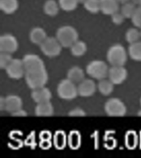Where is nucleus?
<instances>
[{"mask_svg":"<svg viewBox=\"0 0 141 158\" xmlns=\"http://www.w3.org/2000/svg\"><path fill=\"white\" fill-rule=\"evenodd\" d=\"M106 59L111 66H124L127 62V53L121 44L111 45L106 53Z\"/></svg>","mask_w":141,"mask_h":158,"instance_id":"1","label":"nucleus"},{"mask_svg":"<svg viewBox=\"0 0 141 158\" xmlns=\"http://www.w3.org/2000/svg\"><path fill=\"white\" fill-rule=\"evenodd\" d=\"M56 38L62 46L70 48L77 40H79V34L74 27L63 26L57 30Z\"/></svg>","mask_w":141,"mask_h":158,"instance_id":"2","label":"nucleus"},{"mask_svg":"<svg viewBox=\"0 0 141 158\" xmlns=\"http://www.w3.org/2000/svg\"><path fill=\"white\" fill-rule=\"evenodd\" d=\"M25 81L27 86L32 90L43 87L46 85L48 81V73L46 69L25 73Z\"/></svg>","mask_w":141,"mask_h":158,"instance_id":"3","label":"nucleus"},{"mask_svg":"<svg viewBox=\"0 0 141 158\" xmlns=\"http://www.w3.org/2000/svg\"><path fill=\"white\" fill-rule=\"evenodd\" d=\"M57 95L59 98L65 101L74 100L79 95L78 86L69 79L62 80L57 86Z\"/></svg>","mask_w":141,"mask_h":158,"instance_id":"4","label":"nucleus"},{"mask_svg":"<svg viewBox=\"0 0 141 158\" xmlns=\"http://www.w3.org/2000/svg\"><path fill=\"white\" fill-rule=\"evenodd\" d=\"M109 68L107 64L102 60H93L90 62L86 67V73L92 78L96 80L106 78L108 77Z\"/></svg>","mask_w":141,"mask_h":158,"instance_id":"5","label":"nucleus"},{"mask_svg":"<svg viewBox=\"0 0 141 158\" xmlns=\"http://www.w3.org/2000/svg\"><path fill=\"white\" fill-rule=\"evenodd\" d=\"M104 110L109 116L121 117L126 115L127 112L126 105L118 98H111L104 105Z\"/></svg>","mask_w":141,"mask_h":158,"instance_id":"6","label":"nucleus"},{"mask_svg":"<svg viewBox=\"0 0 141 158\" xmlns=\"http://www.w3.org/2000/svg\"><path fill=\"white\" fill-rule=\"evenodd\" d=\"M62 45L56 37H47L45 41L40 45V49L47 57L53 58L60 54Z\"/></svg>","mask_w":141,"mask_h":158,"instance_id":"7","label":"nucleus"},{"mask_svg":"<svg viewBox=\"0 0 141 158\" xmlns=\"http://www.w3.org/2000/svg\"><path fill=\"white\" fill-rule=\"evenodd\" d=\"M5 71L10 78L14 80H18L25 77V67L22 59H12Z\"/></svg>","mask_w":141,"mask_h":158,"instance_id":"8","label":"nucleus"},{"mask_svg":"<svg viewBox=\"0 0 141 158\" xmlns=\"http://www.w3.org/2000/svg\"><path fill=\"white\" fill-rule=\"evenodd\" d=\"M22 61L25 67V73L38 71L45 69L43 60L36 54H26L23 57Z\"/></svg>","mask_w":141,"mask_h":158,"instance_id":"9","label":"nucleus"},{"mask_svg":"<svg viewBox=\"0 0 141 158\" xmlns=\"http://www.w3.org/2000/svg\"><path fill=\"white\" fill-rule=\"evenodd\" d=\"M18 49V42L17 38L12 34L2 35L0 36V52L13 54Z\"/></svg>","mask_w":141,"mask_h":158,"instance_id":"10","label":"nucleus"},{"mask_svg":"<svg viewBox=\"0 0 141 158\" xmlns=\"http://www.w3.org/2000/svg\"><path fill=\"white\" fill-rule=\"evenodd\" d=\"M127 70L124 66H111L109 69L108 78L114 85H120L123 83L127 78Z\"/></svg>","mask_w":141,"mask_h":158,"instance_id":"11","label":"nucleus"},{"mask_svg":"<svg viewBox=\"0 0 141 158\" xmlns=\"http://www.w3.org/2000/svg\"><path fill=\"white\" fill-rule=\"evenodd\" d=\"M96 87L97 86L92 79L84 78L78 85V92L80 96L89 97L94 95V93L96 92Z\"/></svg>","mask_w":141,"mask_h":158,"instance_id":"12","label":"nucleus"},{"mask_svg":"<svg viewBox=\"0 0 141 158\" xmlns=\"http://www.w3.org/2000/svg\"><path fill=\"white\" fill-rule=\"evenodd\" d=\"M31 96L36 103L39 104L46 102V101H50L52 95L49 89L45 86H43L41 88L32 90Z\"/></svg>","mask_w":141,"mask_h":158,"instance_id":"13","label":"nucleus"},{"mask_svg":"<svg viewBox=\"0 0 141 158\" xmlns=\"http://www.w3.org/2000/svg\"><path fill=\"white\" fill-rule=\"evenodd\" d=\"M6 101V106L5 111L12 114L15 111L18 110L22 107V98L17 95H9L5 97Z\"/></svg>","mask_w":141,"mask_h":158,"instance_id":"14","label":"nucleus"},{"mask_svg":"<svg viewBox=\"0 0 141 158\" xmlns=\"http://www.w3.org/2000/svg\"><path fill=\"white\" fill-rule=\"evenodd\" d=\"M101 12L105 15H112L119 11L117 0H100Z\"/></svg>","mask_w":141,"mask_h":158,"instance_id":"15","label":"nucleus"},{"mask_svg":"<svg viewBox=\"0 0 141 158\" xmlns=\"http://www.w3.org/2000/svg\"><path fill=\"white\" fill-rule=\"evenodd\" d=\"M68 144V136L63 130H57L53 135V145L57 150H63Z\"/></svg>","mask_w":141,"mask_h":158,"instance_id":"16","label":"nucleus"},{"mask_svg":"<svg viewBox=\"0 0 141 158\" xmlns=\"http://www.w3.org/2000/svg\"><path fill=\"white\" fill-rule=\"evenodd\" d=\"M47 37L46 32L41 27H34L30 32V40L35 44L41 45Z\"/></svg>","mask_w":141,"mask_h":158,"instance_id":"17","label":"nucleus"},{"mask_svg":"<svg viewBox=\"0 0 141 158\" xmlns=\"http://www.w3.org/2000/svg\"><path fill=\"white\" fill-rule=\"evenodd\" d=\"M54 106L50 101L37 104L35 108V114L37 116H51L54 114Z\"/></svg>","mask_w":141,"mask_h":158,"instance_id":"18","label":"nucleus"},{"mask_svg":"<svg viewBox=\"0 0 141 158\" xmlns=\"http://www.w3.org/2000/svg\"><path fill=\"white\" fill-rule=\"evenodd\" d=\"M83 70L78 66L72 67L67 73V78L69 79L74 83H79L83 80L85 77Z\"/></svg>","mask_w":141,"mask_h":158,"instance_id":"19","label":"nucleus"},{"mask_svg":"<svg viewBox=\"0 0 141 158\" xmlns=\"http://www.w3.org/2000/svg\"><path fill=\"white\" fill-rule=\"evenodd\" d=\"M17 8H18L17 0H0V9L5 14H12L17 11Z\"/></svg>","mask_w":141,"mask_h":158,"instance_id":"20","label":"nucleus"},{"mask_svg":"<svg viewBox=\"0 0 141 158\" xmlns=\"http://www.w3.org/2000/svg\"><path fill=\"white\" fill-rule=\"evenodd\" d=\"M97 90L103 96H109L114 91V84L110 79H101L97 83Z\"/></svg>","mask_w":141,"mask_h":158,"instance_id":"21","label":"nucleus"},{"mask_svg":"<svg viewBox=\"0 0 141 158\" xmlns=\"http://www.w3.org/2000/svg\"><path fill=\"white\" fill-rule=\"evenodd\" d=\"M68 145L73 150H77L81 146V134L79 131H70L68 135Z\"/></svg>","mask_w":141,"mask_h":158,"instance_id":"22","label":"nucleus"},{"mask_svg":"<svg viewBox=\"0 0 141 158\" xmlns=\"http://www.w3.org/2000/svg\"><path fill=\"white\" fill-rule=\"evenodd\" d=\"M59 2L57 3L54 0H46L44 3V12L48 16L54 17L59 12Z\"/></svg>","mask_w":141,"mask_h":158,"instance_id":"23","label":"nucleus"},{"mask_svg":"<svg viewBox=\"0 0 141 158\" xmlns=\"http://www.w3.org/2000/svg\"><path fill=\"white\" fill-rule=\"evenodd\" d=\"M129 55L135 61L141 62V41L130 44L128 48Z\"/></svg>","mask_w":141,"mask_h":158,"instance_id":"24","label":"nucleus"},{"mask_svg":"<svg viewBox=\"0 0 141 158\" xmlns=\"http://www.w3.org/2000/svg\"><path fill=\"white\" fill-rule=\"evenodd\" d=\"M125 144L130 150H133L138 145V136L135 131L130 130L125 135Z\"/></svg>","mask_w":141,"mask_h":158,"instance_id":"25","label":"nucleus"},{"mask_svg":"<svg viewBox=\"0 0 141 158\" xmlns=\"http://www.w3.org/2000/svg\"><path fill=\"white\" fill-rule=\"evenodd\" d=\"M88 47L85 42L82 40H77L71 47H70V51L72 55L76 57H79L83 55L87 52Z\"/></svg>","mask_w":141,"mask_h":158,"instance_id":"26","label":"nucleus"},{"mask_svg":"<svg viewBox=\"0 0 141 158\" xmlns=\"http://www.w3.org/2000/svg\"><path fill=\"white\" fill-rule=\"evenodd\" d=\"M126 41L130 44H133L139 41L141 37V31H139L137 28H130L125 35Z\"/></svg>","mask_w":141,"mask_h":158,"instance_id":"27","label":"nucleus"},{"mask_svg":"<svg viewBox=\"0 0 141 158\" xmlns=\"http://www.w3.org/2000/svg\"><path fill=\"white\" fill-rule=\"evenodd\" d=\"M83 7L88 12L92 14H96L101 11L100 0H87L83 3Z\"/></svg>","mask_w":141,"mask_h":158,"instance_id":"28","label":"nucleus"},{"mask_svg":"<svg viewBox=\"0 0 141 158\" xmlns=\"http://www.w3.org/2000/svg\"><path fill=\"white\" fill-rule=\"evenodd\" d=\"M136 9V5L134 4L132 2H127L123 3L121 6V12L126 18H130L134 15Z\"/></svg>","mask_w":141,"mask_h":158,"instance_id":"29","label":"nucleus"},{"mask_svg":"<svg viewBox=\"0 0 141 158\" xmlns=\"http://www.w3.org/2000/svg\"><path fill=\"white\" fill-rule=\"evenodd\" d=\"M79 4V0H59V7L66 12L74 11Z\"/></svg>","mask_w":141,"mask_h":158,"instance_id":"30","label":"nucleus"},{"mask_svg":"<svg viewBox=\"0 0 141 158\" xmlns=\"http://www.w3.org/2000/svg\"><path fill=\"white\" fill-rule=\"evenodd\" d=\"M11 54H12L4 53V52L0 53V69H6V68L8 66V64L12 60V57Z\"/></svg>","mask_w":141,"mask_h":158,"instance_id":"31","label":"nucleus"},{"mask_svg":"<svg viewBox=\"0 0 141 158\" xmlns=\"http://www.w3.org/2000/svg\"><path fill=\"white\" fill-rule=\"evenodd\" d=\"M131 22L135 27L141 29V5L136 7L135 12L131 17Z\"/></svg>","mask_w":141,"mask_h":158,"instance_id":"32","label":"nucleus"},{"mask_svg":"<svg viewBox=\"0 0 141 158\" xmlns=\"http://www.w3.org/2000/svg\"><path fill=\"white\" fill-rule=\"evenodd\" d=\"M111 22L116 25H121L124 22V20L126 17H124V15L121 13V12H116L111 15Z\"/></svg>","mask_w":141,"mask_h":158,"instance_id":"33","label":"nucleus"},{"mask_svg":"<svg viewBox=\"0 0 141 158\" xmlns=\"http://www.w3.org/2000/svg\"><path fill=\"white\" fill-rule=\"evenodd\" d=\"M69 116H75V117H83L86 115V112L81 108H74L69 112Z\"/></svg>","mask_w":141,"mask_h":158,"instance_id":"34","label":"nucleus"},{"mask_svg":"<svg viewBox=\"0 0 141 158\" xmlns=\"http://www.w3.org/2000/svg\"><path fill=\"white\" fill-rule=\"evenodd\" d=\"M40 140H44V139H53V134L49 130H42L39 134Z\"/></svg>","mask_w":141,"mask_h":158,"instance_id":"35","label":"nucleus"},{"mask_svg":"<svg viewBox=\"0 0 141 158\" xmlns=\"http://www.w3.org/2000/svg\"><path fill=\"white\" fill-rule=\"evenodd\" d=\"M52 145H53L52 140H49V139H44V140L40 141V148L43 150H48L51 148Z\"/></svg>","mask_w":141,"mask_h":158,"instance_id":"36","label":"nucleus"},{"mask_svg":"<svg viewBox=\"0 0 141 158\" xmlns=\"http://www.w3.org/2000/svg\"><path fill=\"white\" fill-rule=\"evenodd\" d=\"M12 116H16V117H24V116L27 115V111L24 110H22V109H20L18 110L15 111L13 113L11 114Z\"/></svg>","mask_w":141,"mask_h":158,"instance_id":"37","label":"nucleus"},{"mask_svg":"<svg viewBox=\"0 0 141 158\" xmlns=\"http://www.w3.org/2000/svg\"><path fill=\"white\" fill-rule=\"evenodd\" d=\"M35 133H32L28 136V138H27V140H26V144H27L28 146H32V143H34V141H35Z\"/></svg>","mask_w":141,"mask_h":158,"instance_id":"38","label":"nucleus"},{"mask_svg":"<svg viewBox=\"0 0 141 158\" xmlns=\"http://www.w3.org/2000/svg\"><path fill=\"white\" fill-rule=\"evenodd\" d=\"M5 106H6V101H5V97H3V96H1V97H0V111H4Z\"/></svg>","mask_w":141,"mask_h":158,"instance_id":"39","label":"nucleus"},{"mask_svg":"<svg viewBox=\"0 0 141 158\" xmlns=\"http://www.w3.org/2000/svg\"><path fill=\"white\" fill-rule=\"evenodd\" d=\"M130 2H132L134 4H135L136 6H140L141 5V0H130Z\"/></svg>","mask_w":141,"mask_h":158,"instance_id":"40","label":"nucleus"},{"mask_svg":"<svg viewBox=\"0 0 141 158\" xmlns=\"http://www.w3.org/2000/svg\"><path fill=\"white\" fill-rule=\"evenodd\" d=\"M118 1L119 3H121V4H123V3H126V2H129V1H130V0H117Z\"/></svg>","mask_w":141,"mask_h":158,"instance_id":"41","label":"nucleus"},{"mask_svg":"<svg viewBox=\"0 0 141 158\" xmlns=\"http://www.w3.org/2000/svg\"><path fill=\"white\" fill-rule=\"evenodd\" d=\"M87 0H79V2H80V3H84Z\"/></svg>","mask_w":141,"mask_h":158,"instance_id":"42","label":"nucleus"},{"mask_svg":"<svg viewBox=\"0 0 141 158\" xmlns=\"http://www.w3.org/2000/svg\"><path fill=\"white\" fill-rule=\"evenodd\" d=\"M138 115L141 116V110L139 111H138Z\"/></svg>","mask_w":141,"mask_h":158,"instance_id":"43","label":"nucleus"},{"mask_svg":"<svg viewBox=\"0 0 141 158\" xmlns=\"http://www.w3.org/2000/svg\"><path fill=\"white\" fill-rule=\"evenodd\" d=\"M140 106H141V99H140Z\"/></svg>","mask_w":141,"mask_h":158,"instance_id":"44","label":"nucleus"}]
</instances>
